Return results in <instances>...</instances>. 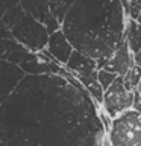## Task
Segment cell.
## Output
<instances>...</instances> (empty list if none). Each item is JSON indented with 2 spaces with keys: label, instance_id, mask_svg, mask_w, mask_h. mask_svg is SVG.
<instances>
[{
  "label": "cell",
  "instance_id": "7",
  "mask_svg": "<svg viewBox=\"0 0 141 146\" xmlns=\"http://www.w3.org/2000/svg\"><path fill=\"white\" fill-rule=\"evenodd\" d=\"M134 55H132L129 46L126 44V41L117 47V50L114 52V55L106 61V64L103 66L102 70H106V72H111L117 76H126L129 70L134 67Z\"/></svg>",
  "mask_w": 141,
  "mask_h": 146
},
{
  "label": "cell",
  "instance_id": "13",
  "mask_svg": "<svg viewBox=\"0 0 141 146\" xmlns=\"http://www.w3.org/2000/svg\"><path fill=\"white\" fill-rule=\"evenodd\" d=\"M73 2H50L49 6H50V12H52V15L56 18V20L59 21V25L62 26L64 20H65V15L68 12V9H70Z\"/></svg>",
  "mask_w": 141,
  "mask_h": 146
},
{
  "label": "cell",
  "instance_id": "12",
  "mask_svg": "<svg viewBox=\"0 0 141 146\" xmlns=\"http://www.w3.org/2000/svg\"><path fill=\"white\" fill-rule=\"evenodd\" d=\"M140 81H141V67H138V66H134L126 76H123V84H125V88L127 91H132V93L138 88Z\"/></svg>",
  "mask_w": 141,
  "mask_h": 146
},
{
  "label": "cell",
  "instance_id": "2",
  "mask_svg": "<svg viewBox=\"0 0 141 146\" xmlns=\"http://www.w3.org/2000/svg\"><path fill=\"white\" fill-rule=\"evenodd\" d=\"M126 17L118 0L73 2L61 31L73 49L94 61L109 59L125 41Z\"/></svg>",
  "mask_w": 141,
  "mask_h": 146
},
{
  "label": "cell",
  "instance_id": "4",
  "mask_svg": "<svg viewBox=\"0 0 141 146\" xmlns=\"http://www.w3.org/2000/svg\"><path fill=\"white\" fill-rule=\"evenodd\" d=\"M111 146H141V113L135 110L123 113L109 126Z\"/></svg>",
  "mask_w": 141,
  "mask_h": 146
},
{
  "label": "cell",
  "instance_id": "18",
  "mask_svg": "<svg viewBox=\"0 0 141 146\" xmlns=\"http://www.w3.org/2000/svg\"><path fill=\"white\" fill-rule=\"evenodd\" d=\"M17 2H5V0H0V18L5 15V12L8 11L11 6H14Z\"/></svg>",
  "mask_w": 141,
  "mask_h": 146
},
{
  "label": "cell",
  "instance_id": "3",
  "mask_svg": "<svg viewBox=\"0 0 141 146\" xmlns=\"http://www.w3.org/2000/svg\"><path fill=\"white\" fill-rule=\"evenodd\" d=\"M11 34L14 41H17L18 44H21L23 47H26L29 52L34 53L45 50L49 43L47 29L34 17H30L27 12L23 11V8L18 12L17 20L14 21L11 27Z\"/></svg>",
  "mask_w": 141,
  "mask_h": 146
},
{
  "label": "cell",
  "instance_id": "15",
  "mask_svg": "<svg viewBox=\"0 0 141 146\" xmlns=\"http://www.w3.org/2000/svg\"><path fill=\"white\" fill-rule=\"evenodd\" d=\"M117 75H114V73L111 72H106V70H97V81L99 84L102 85L103 91H106L109 87H111L114 84V81L117 79Z\"/></svg>",
  "mask_w": 141,
  "mask_h": 146
},
{
  "label": "cell",
  "instance_id": "9",
  "mask_svg": "<svg viewBox=\"0 0 141 146\" xmlns=\"http://www.w3.org/2000/svg\"><path fill=\"white\" fill-rule=\"evenodd\" d=\"M65 70H68L73 75H91V73L97 72V61L74 50L68 59V62L65 64Z\"/></svg>",
  "mask_w": 141,
  "mask_h": 146
},
{
  "label": "cell",
  "instance_id": "6",
  "mask_svg": "<svg viewBox=\"0 0 141 146\" xmlns=\"http://www.w3.org/2000/svg\"><path fill=\"white\" fill-rule=\"evenodd\" d=\"M24 76V72L18 66H12L5 59H0V107L12 94Z\"/></svg>",
  "mask_w": 141,
  "mask_h": 146
},
{
  "label": "cell",
  "instance_id": "14",
  "mask_svg": "<svg viewBox=\"0 0 141 146\" xmlns=\"http://www.w3.org/2000/svg\"><path fill=\"white\" fill-rule=\"evenodd\" d=\"M26 47H23L21 44H18L14 40H0V59L5 58V55L15 52V50H24Z\"/></svg>",
  "mask_w": 141,
  "mask_h": 146
},
{
  "label": "cell",
  "instance_id": "16",
  "mask_svg": "<svg viewBox=\"0 0 141 146\" xmlns=\"http://www.w3.org/2000/svg\"><path fill=\"white\" fill-rule=\"evenodd\" d=\"M29 52L27 49L24 50H15V52H11V53H8V55H5V61L9 62V64H12V66H18L20 67V64L24 61V56H26V53Z\"/></svg>",
  "mask_w": 141,
  "mask_h": 146
},
{
  "label": "cell",
  "instance_id": "5",
  "mask_svg": "<svg viewBox=\"0 0 141 146\" xmlns=\"http://www.w3.org/2000/svg\"><path fill=\"white\" fill-rule=\"evenodd\" d=\"M103 110L108 117L112 120L121 116L123 113L129 111L134 107V93L127 91L123 84V78L118 76L114 84L105 91L103 94Z\"/></svg>",
  "mask_w": 141,
  "mask_h": 146
},
{
  "label": "cell",
  "instance_id": "10",
  "mask_svg": "<svg viewBox=\"0 0 141 146\" xmlns=\"http://www.w3.org/2000/svg\"><path fill=\"white\" fill-rule=\"evenodd\" d=\"M49 3V0H21L20 6L24 12H27L30 17H34L36 21H40L44 26L45 20L52 15Z\"/></svg>",
  "mask_w": 141,
  "mask_h": 146
},
{
  "label": "cell",
  "instance_id": "8",
  "mask_svg": "<svg viewBox=\"0 0 141 146\" xmlns=\"http://www.w3.org/2000/svg\"><path fill=\"white\" fill-rule=\"evenodd\" d=\"M45 50L52 55V58L56 61L59 66L65 67V64L68 62L71 53L74 52L73 46L70 44V41L67 40V36L64 35L62 31H58L55 34L49 35V43Z\"/></svg>",
  "mask_w": 141,
  "mask_h": 146
},
{
  "label": "cell",
  "instance_id": "1",
  "mask_svg": "<svg viewBox=\"0 0 141 146\" xmlns=\"http://www.w3.org/2000/svg\"><path fill=\"white\" fill-rule=\"evenodd\" d=\"M99 107L59 75H26L0 107V146H103Z\"/></svg>",
  "mask_w": 141,
  "mask_h": 146
},
{
  "label": "cell",
  "instance_id": "11",
  "mask_svg": "<svg viewBox=\"0 0 141 146\" xmlns=\"http://www.w3.org/2000/svg\"><path fill=\"white\" fill-rule=\"evenodd\" d=\"M125 41L132 55L141 53V26L134 20H127L125 27Z\"/></svg>",
  "mask_w": 141,
  "mask_h": 146
},
{
  "label": "cell",
  "instance_id": "17",
  "mask_svg": "<svg viewBox=\"0 0 141 146\" xmlns=\"http://www.w3.org/2000/svg\"><path fill=\"white\" fill-rule=\"evenodd\" d=\"M0 40H12V34L0 20Z\"/></svg>",
  "mask_w": 141,
  "mask_h": 146
},
{
  "label": "cell",
  "instance_id": "20",
  "mask_svg": "<svg viewBox=\"0 0 141 146\" xmlns=\"http://www.w3.org/2000/svg\"><path fill=\"white\" fill-rule=\"evenodd\" d=\"M136 23H138V25L141 26V12H140V17H138V20H136Z\"/></svg>",
  "mask_w": 141,
  "mask_h": 146
},
{
  "label": "cell",
  "instance_id": "19",
  "mask_svg": "<svg viewBox=\"0 0 141 146\" xmlns=\"http://www.w3.org/2000/svg\"><path fill=\"white\" fill-rule=\"evenodd\" d=\"M135 91H138V94L141 96V81H140V84H138V88H136Z\"/></svg>",
  "mask_w": 141,
  "mask_h": 146
}]
</instances>
